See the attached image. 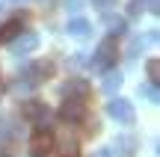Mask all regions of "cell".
Returning a JSON list of instances; mask_svg holds the SVG:
<instances>
[{"instance_id": "obj_10", "label": "cell", "mask_w": 160, "mask_h": 157, "mask_svg": "<svg viewBox=\"0 0 160 157\" xmlns=\"http://www.w3.org/2000/svg\"><path fill=\"white\" fill-rule=\"evenodd\" d=\"M89 21H83V18H74V21H68V33L77 36V39H83V36H89Z\"/></svg>"}, {"instance_id": "obj_16", "label": "cell", "mask_w": 160, "mask_h": 157, "mask_svg": "<svg viewBox=\"0 0 160 157\" xmlns=\"http://www.w3.org/2000/svg\"><path fill=\"white\" fill-rule=\"evenodd\" d=\"M148 12V0H131L128 3V15H142Z\"/></svg>"}, {"instance_id": "obj_4", "label": "cell", "mask_w": 160, "mask_h": 157, "mask_svg": "<svg viewBox=\"0 0 160 157\" xmlns=\"http://www.w3.org/2000/svg\"><path fill=\"white\" fill-rule=\"evenodd\" d=\"M107 110H110V116L116 119V122H122V125H133L137 122V113H133V104L128 98H113L107 104Z\"/></svg>"}, {"instance_id": "obj_2", "label": "cell", "mask_w": 160, "mask_h": 157, "mask_svg": "<svg viewBox=\"0 0 160 157\" xmlns=\"http://www.w3.org/2000/svg\"><path fill=\"white\" fill-rule=\"evenodd\" d=\"M59 119H62L65 125H83L86 119H89V110H86V104L83 101H71V98H65L62 104H59Z\"/></svg>"}, {"instance_id": "obj_5", "label": "cell", "mask_w": 160, "mask_h": 157, "mask_svg": "<svg viewBox=\"0 0 160 157\" xmlns=\"http://www.w3.org/2000/svg\"><path fill=\"white\" fill-rule=\"evenodd\" d=\"M62 95L71 98V101H83L86 104V98L92 95V86H89V80H83V77H68L65 86H62Z\"/></svg>"}, {"instance_id": "obj_12", "label": "cell", "mask_w": 160, "mask_h": 157, "mask_svg": "<svg viewBox=\"0 0 160 157\" xmlns=\"http://www.w3.org/2000/svg\"><path fill=\"white\" fill-rule=\"evenodd\" d=\"M110 39H116V36H125L128 33V21L125 18H110Z\"/></svg>"}, {"instance_id": "obj_6", "label": "cell", "mask_w": 160, "mask_h": 157, "mask_svg": "<svg viewBox=\"0 0 160 157\" xmlns=\"http://www.w3.org/2000/svg\"><path fill=\"white\" fill-rule=\"evenodd\" d=\"M21 116L27 119V122H45L48 119V104L45 101H39V98H30V101H24L21 104Z\"/></svg>"}, {"instance_id": "obj_9", "label": "cell", "mask_w": 160, "mask_h": 157, "mask_svg": "<svg viewBox=\"0 0 160 157\" xmlns=\"http://www.w3.org/2000/svg\"><path fill=\"white\" fill-rule=\"evenodd\" d=\"M36 47H39V36H36V33L18 36V39L12 42V51H15V53H30V51H36Z\"/></svg>"}, {"instance_id": "obj_17", "label": "cell", "mask_w": 160, "mask_h": 157, "mask_svg": "<svg viewBox=\"0 0 160 157\" xmlns=\"http://www.w3.org/2000/svg\"><path fill=\"white\" fill-rule=\"evenodd\" d=\"M139 95L148 98L151 104H157V83H145V86H139Z\"/></svg>"}, {"instance_id": "obj_18", "label": "cell", "mask_w": 160, "mask_h": 157, "mask_svg": "<svg viewBox=\"0 0 160 157\" xmlns=\"http://www.w3.org/2000/svg\"><path fill=\"white\" fill-rule=\"evenodd\" d=\"M12 140V128H9V119H0V145Z\"/></svg>"}, {"instance_id": "obj_20", "label": "cell", "mask_w": 160, "mask_h": 157, "mask_svg": "<svg viewBox=\"0 0 160 157\" xmlns=\"http://www.w3.org/2000/svg\"><path fill=\"white\" fill-rule=\"evenodd\" d=\"M95 157H113V154H110V148H98Z\"/></svg>"}, {"instance_id": "obj_7", "label": "cell", "mask_w": 160, "mask_h": 157, "mask_svg": "<svg viewBox=\"0 0 160 157\" xmlns=\"http://www.w3.org/2000/svg\"><path fill=\"white\" fill-rule=\"evenodd\" d=\"M21 33H24V18H12V21H6L3 27H0V42H3V45H12Z\"/></svg>"}, {"instance_id": "obj_21", "label": "cell", "mask_w": 160, "mask_h": 157, "mask_svg": "<svg viewBox=\"0 0 160 157\" xmlns=\"http://www.w3.org/2000/svg\"><path fill=\"white\" fill-rule=\"evenodd\" d=\"M0 157H9V151H3V148H0Z\"/></svg>"}, {"instance_id": "obj_22", "label": "cell", "mask_w": 160, "mask_h": 157, "mask_svg": "<svg viewBox=\"0 0 160 157\" xmlns=\"http://www.w3.org/2000/svg\"><path fill=\"white\" fill-rule=\"evenodd\" d=\"M48 157H51V154H48Z\"/></svg>"}, {"instance_id": "obj_11", "label": "cell", "mask_w": 160, "mask_h": 157, "mask_svg": "<svg viewBox=\"0 0 160 157\" xmlns=\"http://www.w3.org/2000/svg\"><path fill=\"white\" fill-rule=\"evenodd\" d=\"M116 148H122V157H133V151H137V140H133V136H119Z\"/></svg>"}, {"instance_id": "obj_19", "label": "cell", "mask_w": 160, "mask_h": 157, "mask_svg": "<svg viewBox=\"0 0 160 157\" xmlns=\"http://www.w3.org/2000/svg\"><path fill=\"white\" fill-rule=\"evenodd\" d=\"M92 3H95V9H113L116 0H92Z\"/></svg>"}, {"instance_id": "obj_15", "label": "cell", "mask_w": 160, "mask_h": 157, "mask_svg": "<svg viewBox=\"0 0 160 157\" xmlns=\"http://www.w3.org/2000/svg\"><path fill=\"white\" fill-rule=\"evenodd\" d=\"M119 86H122V74L119 71H110V74L104 77V89H107V92H116Z\"/></svg>"}, {"instance_id": "obj_8", "label": "cell", "mask_w": 160, "mask_h": 157, "mask_svg": "<svg viewBox=\"0 0 160 157\" xmlns=\"http://www.w3.org/2000/svg\"><path fill=\"white\" fill-rule=\"evenodd\" d=\"M27 71L33 74V80H36V83H42V80H48V77H53L57 65H53V59H36V62L30 65Z\"/></svg>"}, {"instance_id": "obj_13", "label": "cell", "mask_w": 160, "mask_h": 157, "mask_svg": "<svg viewBox=\"0 0 160 157\" xmlns=\"http://www.w3.org/2000/svg\"><path fill=\"white\" fill-rule=\"evenodd\" d=\"M145 74H148V83H157L160 80V62H157L154 56L145 62Z\"/></svg>"}, {"instance_id": "obj_3", "label": "cell", "mask_w": 160, "mask_h": 157, "mask_svg": "<svg viewBox=\"0 0 160 157\" xmlns=\"http://www.w3.org/2000/svg\"><path fill=\"white\" fill-rule=\"evenodd\" d=\"M53 145H57V136H53L51 128H36L33 136H30V151L36 157H45L53 151Z\"/></svg>"}, {"instance_id": "obj_1", "label": "cell", "mask_w": 160, "mask_h": 157, "mask_svg": "<svg viewBox=\"0 0 160 157\" xmlns=\"http://www.w3.org/2000/svg\"><path fill=\"white\" fill-rule=\"evenodd\" d=\"M116 62H119V42H116V39H104L101 45H98V51H95L92 65L101 68V71H110Z\"/></svg>"}, {"instance_id": "obj_14", "label": "cell", "mask_w": 160, "mask_h": 157, "mask_svg": "<svg viewBox=\"0 0 160 157\" xmlns=\"http://www.w3.org/2000/svg\"><path fill=\"white\" fill-rule=\"evenodd\" d=\"M59 157H80V148H77V142H71V140L59 142Z\"/></svg>"}]
</instances>
